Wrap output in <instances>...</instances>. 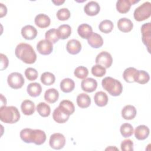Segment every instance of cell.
I'll return each instance as SVG.
<instances>
[{
    "label": "cell",
    "instance_id": "obj_26",
    "mask_svg": "<svg viewBox=\"0 0 151 151\" xmlns=\"http://www.w3.org/2000/svg\"><path fill=\"white\" fill-rule=\"evenodd\" d=\"M95 104L99 107H104L107 105L108 103V96L106 93L100 91L97 92L94 97Z\"/></svg>",
    "mask_w": 151,
    "mask_h": 151
},
{
    "label": "cell",
    "instance_id": "obj_25",
    "mask_svg": "<svg viewBox=\"0 0 151 151\" xmlns=\"http://www.w3.org/2000/svg\"><path fill=\"white\" fill-rule=\"evenodd\" d=\"M27 91L30 96L36 97L41 93L42 87L40 84L38 83H31L28 85Z\"/></svg>",
    "mask_w": 151,
    "mask_h": 151
},
{
    "label": "cell",
    "instance_id": "obj_19",
    "mask_svg": "<svg viewBox=\"0 0 151 151\" xmlns=\"http://www.w3.org/2000/svg\"><path fill=\"white\" fill-rule=\"evenodd\" d=\"M88 44L94 48H99L103 44V40L101 36L97 33L93 32L87 39Z\"/></svg>",
    "mask_w": 151,
    "mask_h": 151
},
{
    "label": "cell",
    "instance_id": "obj_17",
    "mask_svg": "<svg viewBox=\"0 0 151 151\" xmlns=\"http://www.w3.org/2000/svg\"><path fill=\"white\" fill-rule=\"evenodd\" d=\"M34 22L39 28H45L50 26L51 19L48 15L44 14H39L35 17Z\"/></svg>",
    "mask_w": 151,
    "mask_h": 151
},
{
    "label": "cell",
    "instance_id": "obj_39",
    "mask_svg": "<svg viewBox=\"0 0 151 151\" xmlns=\"http://www.w3.org/2000/svg\"><path fill=\"white\" fill-rule=\"evenodd\" d=\"M106 73V68L101 65L96 64L92 67L91 73L97 77H101L105 75Z\"/></svg>",
    "mask_w": 151,
    "mask_h": 151
},
{
    "label": "cell",
    "instance_id": "obj_36",
    "mask_svg": "<svg viewBox=\"0 0 151 151\" xmlns=\"http://www.w3.org/2000/svg\"><path fill=\"white\" fill-rule=\"evenodd\" d=\"M120 132L123 137H128L133 134L134 132L133 127L130 124L125 123L121 125L120 128Z\"/></svg>",
    "mask_w": 151,
    "mask_h": 151
},
{
    "label": "cell",
    "instance_id": "obj_42",
    "mask_svg": "<svg viewBox=\"0 0 151 151\" xmlns=\"http://www.w3.org/2000/svg\"><path fill=\"white\" fill-rule=\"evenodd\" d=\"M120 147L123 151H133V142L130 139H125L122 142Z\"/></svg>",
    "mask_w": 151,
    "mask_h": 151
},
{
    "label": "cell",
    "instance_id": "obj_23",
    "mask_svg": "<svg viewBox=\"0 0 151 151\" xmlns=\"http://www.w3.org/2000/svg\"><path fill=\"white\" fill-rule=\"evenodd\" d=\"M77 32L82 38L88 39L93 33L92 27L87 24H82L77 28Z\"/></svg>",
    "mask_w": 151,
    "mask_h": 151
},
{
    "label": "cell",
    "instance_id": "obj_31",
    "mask_svg": "<svg viewBox=\"0 0 151 151\" xmlns=\"http://www.w3.org/2000/svg\"><path fill=\"white\" fill-rule=\"evenodd\" d=\"M37 111L41 116L47 117L50 114L51 109L50 106L47 103L40 102L37 106Z\"/></svg>",
    "mask_w": 151,
    "mask_h": 151
},
{
    "label": "cell",
    "instance_id": "obj_38",
    "mask_svg": "<svg viewBox=\"0 0 151 151\" xmlns=\"http://www.w3.org/2000/svg\"><path fill=\"white\" fill-rule=\"evenodd\" d=\"M74 74L78 78L85 79L88 74V70L86 67L79 66L75 69Z\"/></svg>",
    "mask_w": 151,
    "mask_h": 151
},
{
    "label": "cell",
    "instance_id": "obj_7",
    "mask_svg": "<svg viewBox=\"0 0 151 151\" xmlns=\"http://www.w3.org/2000/svg\"><path fill=\"white\" fill-rule=\"evenodd\" d=\"M65 144L64 136L60 133H55L50 136L49 145L50 147L55 150H60L64 147Z\"/></svg>",
    "mask_w": 151,
    "mask_h": 151
},
{
    "label": "cell",
    "instance_id": "obj_29",
    "mask_svg": "<svg viewBox=\"0 0 151 151\" xmlns=\"http://www.w3.org/2000/svg\"><path fill=\"white\" fill-rule=\"evenodd\" d=\"M74 81L71 78H64L60 83V88L64 93H70L74 89Z\"/></svg>",
    "mask_w": 151,
    "mask_h": 151
},
{
    "label": "cell",
    "instance_id": "obj_45",
    "mask_svg": "<svg viewBox=\"0 0 151 151\" xmlns=\"http://www.w3.org/2000/svg\"><path fill=\"white\" fill-rule=\"evenodd\" d=\"M65 1L63 0H57V1H52V2L54 3L55 5H60L61 4H63V3H64Z\"/></svg>",
    "mask_w": 151,
    "mask_h": 151
},
{
    "label": "cell",
    "instance_id": "obj_6",
    "mask_svg": "<svg viewBox=\"0 0 151 151\" xmlns=\"http://www.w3.org/2000/svg\"><path fill=\"white\" fill-rule=\"evenodd\" d=\"M7 82L9 87L12 88L19 89L23 86L25 80L23 76L21 73L14 72L8 76Z\"/></svg>",
    "mask_w": 151,
    "mask_h": 151
},
{
    "label": "cell",
    "instance_id": "obj_12",
    "mask_svg": "<svg viewBox=\"0 0 151 151\" xmlns=\"http://www.w3.org/2000/svg\"><path fill=\"white\" fill-rule=\"evenodd\" d=\"M139 2L136 0H119L116 2L117 11L121 14H126L129 11L132 5Z\"/></svg>",
    "mask_w": 151,
    "mask_h": 151
},
{
    "label": "cell",
    "instance_id": "obj_33",
    "mask_svg": "<svg viewBox=\"0 0 151 151\" xmlns=\"http://www.w3.org/2000/svg\"><path fill=\"white\" fill-rule=\"evenodd\" d=\"M41 83L46 86H51L54 83L55 80V76L50 72H44L41 76Z\"/></svg>",
    "mask_w": 151,
    "mask_h": 151
},
{
    "label": "cell",
    "instance_id": "obj_35",
    "mask_svg": "<svg viewBox=\"0 0 151 151\" xmlns=\"http://www.w3.org/2000/svg\"><path fill=\"white\" fill-rule=\"evenodd\" d=\"M137 71V70L134 67H129L123 72V77L124 80L129 83H133L134 81V76Z\"/></svg>",
    "mask_w": 151,
    "mask_h": 151
},
{
    "label": "cell",
    "instance_id": "obj_41",
    "mask_svg": "<svg viewBox=\"0 0 151 151\" xmlns=\"http://www.w3.org/2000/svg\"><path fill=\"white\" fill-rule=\"evenodd\" d=\"M25 76L28 80L34 81L38 78V73L35 68L28 67L25 71Z\"/></svg>",
    "mask_w": 151,
    "mask_h": 151
},
{
    "label": "cell",
    "instance_id": "obj_44",
    "mask_svg": "<svg viewBox=\"0 0 151 151\" xmlns=\"http://www.w3.org/2000/svg\"><path fill=\"white\" fill-rule=\"evenodd\" d=\"M7 13V8L5 5L1 3L0 4V17L2 18L5 16Z\"/></svg>",
    "mask_w": 151,
    "mask_h": 151
},
{
    "label": "cell",
    "instance_id": "obj_27",
    "mask_svg": "<svg viewBox=\"0 0 151 151\" xmlns=\"http://www.w3.org/2000/svg\"><path fill=\"white\" fill-rule=\"evenodd\" d=\"M149 80V74L147 72L144 70H137L134 76V81L140 84H146Z\"/></svg>",
    "mask_w": 151,
    "mask_h": 151
},
{
    "label": "cell",
    "instance_id": "obj_24",
    "mask_svg": "<svg viewBox=\"0 0 151 151\" xmlns=\"http://www.w3.org/2000/svg\"><path fill=\"white\" fill-rule=\"evenodd\" d=\"M59 97V93L57 90L51 88L47 90L44 94L45 100L49 103H54Z\"/></svg>",
    "mask_w": 151,
    "mask_h": 151
},
{
    "label": "cell",
    "instance_id": "obj_37",
    "mask_svg": "<svg viewBox=\"0 0 151 151\" xmlns=\"http://www.w3.org/2000/svg\"><path fill=\"white\" fill-rule=\"evenodd\" d=\"M59 106L66 110L68 113H70V115L72 114L75 111V107L73 103L68 100H62L60 103Z\"/></svg>",
    "mask_w": 151,
    "mask_h": 151
},
{
    "label": "cell",
    "instance_id": "obj_9",
    "mask_svg": "<svg viewBox=\"0 0 151 151\" xmlns=\"http://www.w3.org/2000/svg\"><path fill=\"white\" fill-rule=\"evenodd\" d=\"M95 62L96 64L101 65L105 68H108L112 64L113 58L109 52L102 51L97 55Z\"/></svg>",
    "mask_w": 151,
    "mask_h": 151
},
{
    "label": "cell",
    "instance_id": "obj_43",
    "mask_svg": "<svg viewBox=\"0 0 151 151\" xmlns=\"http://www.w3.org/2000/svg\"><path fill=\"white\" fill-rule=\"evenodd\" d=\"M8 63H9V61L7 57L5 55L1 53V70H4L6 69L8 67Z\"/></svg>",
    "mask_w": 151,
    "mask_h": 151
},
{
    "label": "cell",
    "instance_id": "obj_3",
    "mask_svg": "<svg viewBox=\"0 0 151 151\" xmlns=\"http://www.w3.org/2000/svg\"><path fill=\"white\" fill-rule=\"evenodd\" d=\"M20 119V113L15 106H1L0 120L5 123L13 124L17 123Z\"/></svg>",
    "mask_w": 151,
    "mask_h": 151
},
{
    "label": "cell",
    "instance_id": "obj_22",
    "mask_svg": "<svg viewBox=\"0 0 151 151\" xmlns=\"http://www.w3.org/2000/svg\"><path fill=\"white\" fill-rule=\"evenodd\" d=\"M136 113V109L132 105H126L122 110V116L125 120L133 119L135 117Z\"/></svg>",
    "mask_w": 151,
    "mask_h": 151
},
{
    "label": "cell",
    "instance_id": "obj_40",
    "mask_svg": "<svg viewBox=\"0 0 151 151\" xmlns=\"http://www.w3.org/2000/svg\"><path fill=\"white\" fill-rule=\"evenodd\" d=\"M56 15L58 20L66 21L70 17V12L67 8H63L57 11Z\"/></svg>",
    "mask_w": 151,
    "mask_h": 151
},
{
    "label": "cell",
    "instance_id": "obj_4",
    "mask_svg": "<svg viewBox=\"0 0 151 151\" xmlns=\"http://www.w3.org/2000/svg\"><path fill=\"white\" fill-rule=\"evenodd\" d=\"M103 88L112 96H118L123 91V86L117 80L111 77H106L102 80Z\"/></svg>",
    "mask_w": 151,
    "mask_h": 151
},
{
    "label": "cell",
    "instance_id": "obj_2",
    "mask_svg": "<svg viewBox=\"0 0 151 151\" xmlns=\"http://www.w3.org/2000/svg\"><path fill=\"white\" fill-rule=\"evenodd\" d=\"M15 54L18 59L26 64H33L37 60V54L34 48L28 44L21 42L17 45Z\"/></svg>",
    "mask_w": 151,
    "mask_h": 151
},
{
    "label": "cell",
    "instance_id": "obj_18",
    "mask_svg": "<svg viewBox=\"0 0 151 151\" xmlns=\"http://www.w3.org/2000/svg\"><path fill=\"white\" fill-rule=\"evenodd\" d=\"M118 29L123 32H130L133 27L132 21L127 18H122L117 22Z\"/></svg>",
    "mask_w": 151,
    "mask_h": 151
},
{
    "label": "cell",
    "instance_id": "obj_1",
    "mask_svg": "<svg viewBox=\"0 0 151 151\" xmlns=\"http://www.w3.org/2000/svg\"><path fill=\"white\" fill-rule=\"evenodd\" d=\"M20 137L27 143H34L36 145H42L46 140L45 133L40 129L25 128L20 132Z\"/></svg>",
    "mask_w": 151,
    "mask_h": 151
},
{
    "label": "cell",
    "instance_id": "obj_11",
    "mask_svg": "<svg viewBox=\"0 0 151 151\" xmlns=\"http://www.w3.org/2000/svg\"><path fill=\"white\" fill-rule=\"evenodd\" d=\"M38 52L44 55L50 54L53 50L52 43L47 40H41L37 44Z\"/></svg>",
    "mask_w": 151,
    "mask_h": 151
},
{
    "label": "cell",
    "instance_id": "obj_21",
    "mask_svg": "<svg viewBox=\"0 0 151 151\" xmlns=\"http://www.w3.org/2000/svg\"><path fill=\"white\" fill-rule=\"evenodd\" d=\"M134 136L139 140H143L146 139L149 134V129L145 125L138 126L134 130Z\"/></svg>",
    "mask_w": 151,
    "mask_h": 151
},
{
    "label": "cell",
    "instance_id": "obj_32",
    "mask_svg": "<svg viewBox=\"0 0 151 151\" xmlns=\"http://www.w3.org/2000/svg\"><path fill=\"white\" fill-rule=\"evenodd\" d=\"M113 23L109 19H104L102 21L99 25L100 31L105 34L110 33L113 30Z\"/></svg>",
    "mask_w": 151,
    "mask_h": 151
},
{
    "label": "cell",
    "instance_id": "obj_28",
    "mask_svg": "<svg viewBox=\"0 0 151 151\" xmlns=\"http://www.w3.org/2000/svg\"><path fill=\"white\" fill-rule=\"evenodd\" d=\"M77 104L80 108H87L91 104V99L88 94L81 93L77 97Z\"/></svg>",
    "mask_w": 151,
    "mask_h": 151
},
{
    "label": "cell",
    "instance_id": "obj_20",
    "mask_svg": "<svg viewBox=\"0 0 151 151\" xmlns=\"http://www.w3.org/2000/svg\"><path fill=\"white\" fill-rule=\"evenodd\" d=\"M21 109L24 114L26 116H29L34 113L35 110V106L34 103L31 100H25L21 103Z\"/></svg>",
    "mask_w": 151,
    "mask_h": 151
},
{
    "label": "cell",
    "instance_id": "obj_15",
    "mask_svg": "<svg viewBox=\"0 0 151 151\" xmlns=\"http://www.w3.org/2000/svg\"><path fill=\"white\" fill-rule=\"evenodd\" d=\"M21 35L25 40H32L37 37V30L32 25H27L21 29Z\"/></svg>",
    "mask_w": 151,
    "mask_h": 151
},
{
    "label": "cell",
    "instance_id": "obj_30",
    "mask_svg": "<svg viewBox=\"0 0 151 151\" xmlns=\"http://www.w3.org/2000/svg\"><path fill=\"white\" fill-rule=\"evenodd\" d=\"M60 39L65 40L68 38L71 34V28L68 24H63L57 29Z\"/></svg>",
    "mask_w": 151,
    "mask_h": 151
},
{
    "label": "cell",
    "instance_id": "obj_34",
    "mask_svg": "<svg viewBox=\"0 0 151 151\" xmlns=\"http://www.w3.org/2000/svg\"><path fill=\"white\" fill-rule=\"evenodd\" d=\"M45 40L50 41L52 44L56 43L60 40L58 31L55 28H52L48 30L45 32Z\"/></svg>",
    "mask_w": 151,
    "mask_h": 151
},
{
    "label": "cell",
    "instance_id": "obj_8",
    "mask_svg": "<svg viewBox=\"0 0 151 151\" xmlns=\"http://www.w3.org/2000/svg\"><path fill=\"white\" fill-rule=\"evenodd\" d=\"M151 24L147 22L144 24L141 27V32L142 35V41L143 44L146 46L148 52H150L151 47Z\"/></svg>",
    "mask_w": 151,
    "mask_h": 151
},
{
    "label": "cell",
    "instance_id": "obj_10",
    "mask_svg": "<svg viewBox=\"0 0 151 151\" xmlns=\"http://www.w3.org/2000/svg\"><path fill=\"white\" fill-rule=\"evenodd\" d=\"M70 116L69 113L59 106L54 110L52 113L53 119L58 123H64L68 120Z\"/></svg>",
    "mask_w": 151,
    "mask_h": 151
},
{
    "label": "cell",
    "instance_id": "obj_14",
    "mask_svg": "<svg viewBox=\"0 0 151 151\" xmlns=\"http://www.w3.org/2000/svg\"><path fill=\"white\" fill-rule=\"evenodd\" d=\"M84 11L87 15L94 16L99 13L100 11V6L97 2L91 1L85 5Z\"/></svg>",
    "mask_w": 151,
    "mask_h": 151
},
{
    "label": "cell",
    "instance_id": "obj_13",
    "mask_svg": "<svg viewBox=\"0 0 151 151\" xmlns=\"http://www.w3.org/2000/svg\"><path fill=\"white\" fill-rule=\"evenodd\" d=\"M97 87V81L93 78L84 79L81 83L82 90L87 93H92L96 90Z\"/></svg>",
    "mask_w": 151,
    "mask_h": 151
},
{
    "label": "cell",
    "instance_id": "obj_5",
    "mask_svg": "<svg viewBox=\"0 0 151 151\" xmlns=\"http://www.w3.org/2000/svg\"><path fill=\"white\" fill-rule=\"evenodd\" d=\"M151 15V3L145 2L135 9L133 16L137 21H142L149 18Z\"/></svg>",
    "mask_w": 151,
    "mask_h": 151
},
{
    "label": "cell",
    "instance_id": "obj_16",
    "mask_svg": "<svg viewBox=\"0 0 151 151\" xmlns=\"http://www.w3.org/2000/svg\"><path fill=\"white\" fill-rule=\"evenodd\" d=\"M66 49L67 52L70 54H77L80 52L81 50V44L77 40H70L67 42Z\"/></svg>",
    "mask_w": 151,
    "mask_h": 151
}]
</instances>
